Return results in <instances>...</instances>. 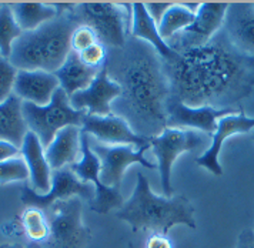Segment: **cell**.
<instances>
[{
	"label": "cell",
	"instance_id": "29",
	"mask_svg": "<svg viewBox=\"0 0 254 248\" xmlns=\"http://www.w3.org/2000/svg\"><path fill=\"white\" fill-rule=\"evenodd\" d=\"M17 68L13 66L9 59L0 55V104L9 100L13 94Z\"/></svg>",
	"mask_w": 254,
	"mask_h": 248
},
{
	"label": "cell",
	"instance_id": "17",
	"mask_svg": "<svg viewBox=\"0 0 254 248\" xmlns=\"http://www.w3.org/2000/svg\"><path fill=\"white\" fill-rule=\"evenodd\" d=\"M223 32L240 53L254 59V3H230Z\"/></svg>",
	"mask_w": 254,
	"mask_h": 248
},
{
	"label": "cell",
	"instance_id": "8",
	"mask_svg": "<svg viewBox=\"0 0 254 248\" xmlns=\"http://www.w3.org/2000/svg\"><path fill=\"white\" fill-rule=\"evenodd\" d=\"M204 137L200 131L189 130V128H174L167 127L160 135L151 137L150 144L156 157H157V169L162 177L163 192L166 197H172V170L174 161L180 154L186 151H191L201 146Z\"/></svg>",
	"mask_w": 254,
	"mask_h": 248
},
{
	"label": "cell",
	"instance_id": "2",
	"mask_svg": "<svg viewBox=\"0 0 254 248\" xmlns=\"http://www.w3.org/2000/svg\"><path fill=\"white\" fill-rule=\"evenodd\" d=\"M109 77L120 86L122 94L112 112L125 119L136 134L151 138L167 128V102L172 97L163 59L150 45L127 39L122 49L109 52Z\"/></svg>",
	"mask_w": 254,
	"mask_h": 248
},
{
	"label": "cell",
	"instance_id": "5",
	"mask_svg": "<svg viewBox=\"0 0 254 248\" xmlns=\"http://www.w3.org/2000/svg\"><path fill=\"white\" fill-rule=\"evenodd\" d=\"M22 113L29 131L35 133L42 146L46 148L60 130L67 125L83 127L87 114L71 107L69 96L58 89L52 102L47 106H36L33 103H22Z\"/></svg>",
	"mask_w": 254,
	"mask_h": 248
},
{
	"label": "cell",
	"instance_id": "35",
	"mask_svg": "<svg viewBox=\"0 0 254 248\" xmlns=\"http://www.w3.org/2000/svg\"><path fill=\"white\" fill-rule=\"evenodd\" d=\"M236 248H254V230H243Z\"/></svg>",
	"mask_w": 254,
	"mask_h": 248
},
{
	"label": "cell",
	"instance_id": "27",
	"mask_svg": "<svg viewBox=\"0 0 254 248\" xmlns=\"http://www.w3.org/2000/svg\"><path fill=\"white\" fill-rule=\"evenodd\" d=\"M23 34V30L17 24L10 4H0V55L10 59L14 42Z\"/></svg>",
	"mask_w": 254,
	"mask_h": 248
},
{
	"label": "cell",
	"instance_id": "9",
	"mask_svg": "<svg viewBox=\"0 0 254 248\" xmlns=\"http://www.w3.org/2000/svg\"><path fill=\"white\" fill-rule=\"evenodd\" d=\"M100 169V160L90 146V135L81 128V160L70 166V170L83 183H93L96 195L93 203L90 204V208L97 214H107L112 210H120L126 201L119 188L106 187L102 183Z\"/></svg>",
	"mask_w": 254,
	"mask_h": 248
},
{
	"label": "cell",
	"instance_id": "15",
	"mask_svg": "<svg viewBox=\"0 0 254 248\" xmlns=\"http://www.w3.org/2000/svg\"><path fill=\"white\" fill-rule=\"evenodd\" d=\"M120 86L109 77L104 64L90 87L74 93L69 99L71 107L79 112H84L89 116H109L113 113L112 104L120 97Z\"/></svg>",
	"mask_w": 254,
	"mask_h": 248
},
{
	"label": "cell",
	"instance_id": "34",
	"mask_svg": "<svg viewBox=\"0 0 254 248\" xmlns=\"http://www.w3.org/2000/svg\"><path fill=\"white\" fill-rule=\"evenodd\" d=\"M146 248H173V244L167 238V236L151 234L147 240V243H146Z\"/></svg>",
	"mask_w": 254,
	"mask_h": 248
},
{
	"label": "cell",
	"instance_id": "21",
	"mask_svg": "<svg viewBox=\"0 0 254 248\" xmlns=\"http://www.w3.org/2000/svg\"><path fill=\"white\" fill-rule=\"evenodd\" d=\"M130 34L133 39H139L141 42L150 45L163 60H170L176 55V50H173L162 39L159 33V26L151 19L144 3L137 1L131 4Z\"/></svg>",
	"mask_w": 254,
	"mask_h": 248
},
{
	"label": "cell",
	"instance_id": "30",
	"mask_svg": "<svg viewBox=\"0 0 254 248\" xmlns=\"http://www.w3.org/2000/svg\"><path fill=\"white\" fill-rule=\"evenodd\" d=\"M70 43H71V50L73 52L81 53L86 49L99 43V39H97L96 33L93 32L90 27L80 24V26H77L74 29V32L71 34V42Z\"/></svg>",
	"mask_w": 254,
	"mask_h": 248
},
{
	"label": "cell",
	"instance_id": "12",
	"mask_svg": "<svg viewBox=\"0 0 254 248\" xmlns=\"http://www.w3.org/2000/svg\"><path fill=\"white\" fill-rule=\"evenodd\" d=\"M89 183L80 181L76 174L70 170L66 169L56 170L52 174V190L40 195L35 192L30 187L22 188V203L27 207H36L40 210H47L50 205L60 200H67L71 197H80L81 200H94L96 191L93 190Z\"/></svg>",
	"mask_w": 254,
	"mask_h": 248
},
{
	"label": "cell",
	"instance_id": "16",
	"mask_svg": "<svg viewBox=\"0 0 254 248\" xmlns=\"http://www.w3.org/2000/svg\"><path fill=\"white\" fill-rule=\"evenodd\" d=\"M253 128L254 117H247L243 110L240 113L230 114V116L220 119L219 124H217V130L211 137L210 147L200 157L196 158V163L200 167L208 170L211 174L220 177L223 174V169L220 166L219 156L221 148H223V143L227 138H230L231 135L249 133Z\"/></svg>",
	"mask_w": 254,
	"mask_h": 248
},
{
	"label": "cell",
	"instance_id": "37",
	"mask_svg": "<svg viewBox=\"0 0 254 248\" xmlns=\"http://www.w3.org/2000/svg\"><path fill=\"white\" fill-rule=\"evenodd\" d=\"M27 248H45L42 244H36V243H30L29 246H27Z\"/></svg>",
	"mask_w": 254,
	"mask_h": 248
},
{
	"label": "cell",
	"instance_id": "24",
	"mask_svg": "<svg viewBox=\"0 0 254 248\" xmlns=\"http://www.w3.org/2000/svg\"><path fill=\"white\" fill-rule=\"evenodd\" d=\"M10 9L23 33L33 32L60 14L55 4L45 3H12Z\"/></svg>",
	"mask_w": 254,
	"mask_h": 248
},
{
	"label": "cell",
	"instance_id": "28",
	"mask_svg": "<svg viewBox=\"0 0 254 248\" xmlns=\"http://www.w3.org/2000/svg\"><path fill=\"white\" fill-rule=\"evenodd\" d=\"M27 179H30V174L23 157H14L0 163V184L23 181Z\"/></svg>",
	"mask_w": 254,
	"mask_h": 248
},
{
	"label": "cell",
	"instance_id": "3",
	"mask_svg": "<svg viewBox=\"0 0 254 248\" xmlns=\"http://www.w3.org/2000/svg\"><path fill=\"white\" fill-rule=\"evenodd\" d=\"M117 217L126 221L133 231L147 230L154 234L167 236L176 226L196 228L194 207L186 195L166 197L154 194L149 180L137 173L133 194L125 205L117 210Z\"/></svg>",
	"mask_w": 254,
	"mask_h": 248
},
{
	"label": "cell",
	"instance_id": "14",
	"mask_svg": "<svg viewBox=\"0 0 254 248\" xmlns=\"http://www.w3.org/2000/svg\"><path fill=\"white\" fill-rule=\"evenodd\" d=\"M81 128L106 146H133L141 148L150 144V138L136 134L125 119L113 113L109 116L87 114Z\"/></svg>",
	"mask_w": 254,
	"mask_h": 248
},
{
	"label": "cell",
	"instance_id": "19",
	"mask_svg": "<svg viewBox=\"0 0 254 248\" xmlns=\"http://www.w3.org/2000/svg\"><path fill=\"white\" fill-rule=\"evenodd\" d=\"M23 160L27 164L30 181H32V190L40 195H45L52 190V169L47 163L45 147L42 146L37 135L29 131L23 140V144L20 147Z\"/></svg>",
	"mask_w": 254,
	"mask_h": 248
},
{
	"label": "cell",
	"instance_id": "10",
	"mask_svg": "<svg viewBox=\"0 0 254 248\" xmlns=\"http://www.w3.org/2000/svg\"><path fill=\"white\" fill-rule=\"evenodd\" d=\"M230 3H201L196 13L194 23L185 32L176 34L167 42L176 52H183L187 49L201 47L210 43L216 34L223 29L224 17Z\"/></svg>",
	"mask_w": 254,
	"mask_h": 248
},
{
	"label": "cell",
	"instance_id": "23",
	"mask_svg": "<svg viewBox=\"0 0 254 248\" xmlns=\"http://www.w3.org/2000/svg\"><path fill=\"white\" fill-rule=\"evenodd\" d=\"M22 103L16 94H12L9 100L0 104V141H9L19 148L29 133L22 113Z\"/></svg>",
	"mask_w": 254,
	"mask_h": 248
},
{
	"label": "cell",
	"instance_id": "7",
	"mask_svg": "<svg viewBox=\"0 0 254 248\" xmlns=\"http://www.w3.org/2000/svg\"><path fill=\"white\" fill-rule=\"evenodd\" d=\"M50 226V236L45 248H86L92 241V231L83 223L80 197L53 203L45 210Z\"/></svg>",
	"mask_w": 254,
	"mask_h": 248
},
{
	"label": "cell",
	"instance_id": "25",
	"mask_svg": "<svg viewBox=\"0 0 254 248\" xmlns=\"http://www.w3.org/2000/svg\"><path fill=\"white\" fill-rule=\"evenodd\" d=\"M196 20V11L187 7L185 3H173L172 7L166 11L162 22L159 24V33L167 43L176 34L185 32Z\"/></svg>",
	"mask_w": 254,
	"mask_h": 248
},
{
	"label": "cell",
	"instance_id": "22",
	"mask_svg": "<svg viewBox=\"0 0 254 248\" xmlns=\"http://www.w3.org/2000/svg\"><path fill=\"white\" fill-rule=\"evenodd\" d=\"M100 68L89 67L81 62L79 53L70 52V55L63 63V66L55 73L60 83V89L71 97L74 93L86 90L96 80Z\"/></svg>",
	"mask_w": 254,
	"mask_h": 248
},
{
	"label": "cell",
	"instance_id": "6",
	"mask_svg": "<svg viewBox=\"0 0 254 248\" xmlns=\"http://www.w3.org/2000/svg\"><path fill=\"white\" fill-rule=\"evenodd\" d=\"M125 7L116 3H79L71 14L80 26H87L99 42L110 49H122L127 43L128 17Z\"/></svg>",
	"mask_w": 254,
	"mask_h": 248
},
{
	"label": "cell",
	"instance_id": "18",
	"mask_svg": "<svg viewBox=\"0 0 254 248\" xmlns=\"http://www.w3.org/2000/svg\"><path fill=\"white\" fill-rule=\"evenodd\" d=\"M58 89H60V83L55 73L45 70H19L13 94L22 102L43 107L52 102Z\"/></svg>",
	"mask_w": 254,
	"mask_h": 248
},
{
	"label": "cell",
	"instance_id": "1",
	"mask_svg": "<svg viewBox=\"0 0 254 248\" xmlns=\"http://www.w3.org/2000/svg\"><path fill=\"white\" fill-rule=\"evenodd\" d=\"M172 97L189 107L231 109L254 89V59L229 42L223 29L201 47L163 60Z\"/></svg>",
	"mask_w": 254,
	"mask_h": 248
},
{
	"label": "cell",
	"instance_id": "33",
	"mask_svg": "<svg viewBox=\"0 0 254 248\" xmlns=\"http://www.w3.org/2000/svg\"><path fill=\"white\" fill-rule=\"evenodd\" d=\"M19 153H22L19 147H16L9 141H3V140L0 141V163L14 158Z\"/></svg>",
	"mask_w": 254,
	"mask_h": 248
},
{
	"label": "cell",
	"instance_id": "4",
	"mask_svg": "<svg viewBox=\"0 0 254 248\" xmlns=\"http://www.w3.org/2000/svg\"><path fill=\"white\" fill-rule=\"evenodd\" d=\"M71 11L60 13L33 32H24L12 47L9 60L13 66L56 73L71 52V34L79 26Z\"/></svg>",
	"mask_w": 254,
	"mask_h": 248
},
{
	"label": "cell",
	"instance_id": "31",
	"mask_svg": "<svg viewBox=\"0 0 254 248\" xmlns=\"http://www.w3.org/2000/svg\"><path fill=\"white\" fill-rule=\"evenodd\" d=\"M107 55H109V50L104 45H102L100 42L93 45L92 47L86 49L84 52L79 53L81 62L84 64H87L89 67L93 68H102L107 62Z\"/></svg>",
	"mask_w": 254,
	"mask_h": 248
},
{
	"label": "cell",
	"instance_id": "26",
	"mask_svg": "<svg viewBox=\"0 0 254 248\" xmlns=\"http://www.w3.org/2000/svg\"><path fill=\"white\" fill-rule=\"evenodd\" d=\"M22 227L27 238L36 244L46 243L50 236V226L46 213L36 207L26 208L22 215Z\"/></svg>",
	"mask_w": 254,
	"mask_h": 248
},
{
	"label": "cell",
	"instance_id": "11",
	"mask_svg": "<svg viewBox=\"0 0 254 248\" xmlns=\"http://www.w3.org/2000/svg\"><path fill=\"white\" fill-rule=\"evenodd\" d=\"M92 150L100 160V180L106 187L119 188L125 177L126 170L131 164H140L149 170H156L151 161L144 157V153L151 147V144L133 148V146H106V144H92Z\"/></svg>",
	"mask_w": 254,
	"mask_h": 248
},
{
	"label": "cell",
	"instance_id": "20",
	"mask_svg": "<svg viewBox=\"0 0 254 248\" xmlns=\"http://www.w3.org/2000/svg\"><path fill=\"white\" fill-rule=\"evenodd\" d=\"M79 153L81 154V127L77 125H67L60 130L45 148L47 163L53 171L77 163Z\"/></svg>",
	"mask_w": 254,
	"mask_h": 248
},
{
	"label": "cell",
	"instance_id": "32",
	"mask_svg": "<svg viewBox=\"0 0 254 248\" xmlns=\"http://www.w3.org/2000/svg\"><path fill=\"white\" fill-rule=\"evenodd\" d=\"M173 3H144L146 9L149 11V14L151 16V19L156 22V24L159 26L162 22L163 16L166 14V11L172 7Z\"/></svg>",
	"mask_w": 254,
	"mask_h": 248
},
{
	"label": "cell",
	"instance_id": "36",
	"mask_svg": "<svg viewBox=\"0 0 254 248\" xmlns=\"http://www.w3.org/2000/svg\"><path fill=\"white\" fill-rule=\"evenodd\" d=\"M0 248H23L17 244H0Z\"/></svg>",
	"mask_w": 254,
	"mask_h": 248
},
{
	"label": "cell",
	"instance_id": "13",
	"mask_svg": "<svg viewBox=\"0 0 254 248\" xmlns=\"http://www.w3.org/2000/svg\"><path fill=\"white\" fill-rule=\"evenodd\" d=\"M242 109H214V107H189L173 97L167 102V127L189 128L213 135L217 130L220 119L237 114Z\"/></svg>",
	"mask_w": 254,
	"mask_h": 248
},
{
	"label": "cell",
	"instance_id": "38",
	"mask_svg": "<svg viewBox=\"0 0 254 248\" xmlns=\"http://www.w3.org/2000/svg\"><path fill=\"white\" fill-rule=\"evenodd\" d=\"M252 138H253V140H254V133H253V134H252Z\"/></svg>",
	"mask_w": 254,
	"mask_h": 248
}]
</instances>
